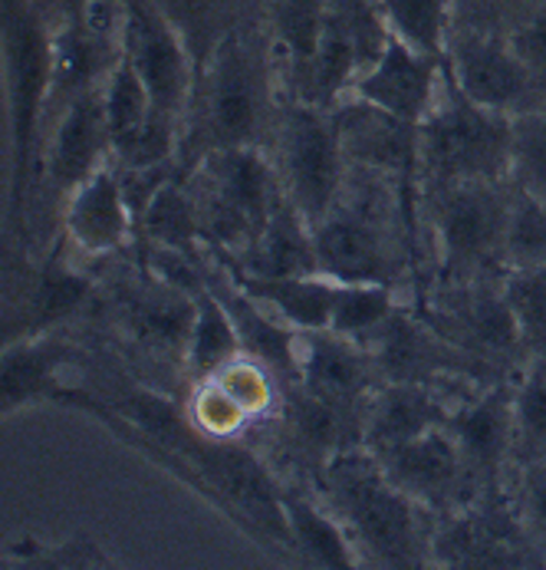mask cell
Returning <instances> with one entry per match:
<instances>
[{
	"label": "cell",
	"mask_w": 546,
	"mask_h": 570,
	"mask_svg": "<svg viewBox=\"0 0 546 570\" xmlns=\"http://www.w3.org/2000/svg\"><path fill=\"white\" fill-rule=\"evenodd\" d=\"M369 353L332 330H300L297 380L316 400L336 409L353 406L369 390Z\"/></svg>",
	"instance_id": "e0dca14e"
},
{
	"label": "cell",
	"mask_w": 546,
	"mask_h": 570,
	"mask_svg": "<svg viewBox=\"0 0 546 570\" xmlns=\"http://www.w3.org/2000/svg\"><path fill=\"white\" fill-rule=\"evenodd\" d=\"M198 168L205 178L198 208L211 247L244 254L270 215L287 202L277 165L267 163L257 146H240L205 156Z\"/></svg>",
	"instance_id": "277c9868"
},
{
	"label": "cell",
	"mask_w": 546,
	"mask_h": 570,
	"mask_svg": "<svg viewBox=\"0 0 546 570\" xmlns=\"http://www.w3.org/2000/svg\"><path fill=\"white\" fill-rule=\"evenodd\" d=\"M235 264L244 267L247 274H257V277H307V274H322L319 271V257H316V242H312V225L290 202H284L270 215V222L260 228V235L247 245V250L237 257Z\"/></svg>",
	"instance_id": "44dd1931"
},
{
	"label": "cell",
	"mask_w": 546,
	"mask_h": 570,
	"mask_svg": "<svg viewBox=\"0 0 546 570\" xmlns=\"http://www.w3.org/2000/svg\"><path fill=\"white\" fill-rule=\"evenodd\" d=\"M136 222L142 225V235L149 245L178 247V250H191V254L198 250L201 228H205L198 198L188 195L178 178H171L168 185L158 188Z\"/></svg>",
	"instance_id": "83f0119b"
},
{
	"label": "cell",
	"mask_w": 546,
	"mask_h": 570,
	"mask_svg": "<svg viewBox=\"0 0 546 570\" xmlns=\"http://www.w3.org/2000/svg\"><path fill=\"white\" fill-rule=\"evenodd\" d=\"M109 163H112V132L102 106V86H99L77 96L57 112L50 126V142L43 146V165L50 181L70 195L77 185Z\"/></svg>",
	"instance_id": "7c38bea8"
},
{
	"label": "cell",
	"mask_w": 546,
	"mask_h": 570,
	"mask_svg": "<svg viewBox=\"0 0 546 570\" xmlns=\"http://www.w3.org/2000/svg\"><path fill=\"white\" fill-rule=\"evenodd\" d=\"M102 106H106V119H109V132H112V149L122 146L126 139H132L158 112L149 86L142 82L136 67L122 53L102 82Z\"/></svg>",
	"instance_id": "f1b7e54d"
},
{
	"label": "cell",
	"mask_w": 546,
	"mask_h": 570,
	"mask_svg": "<svg viewBox=\"0 0 546 570\" xmlns=\"http://www.w3.org/2000/svg\"><path fill=\"white\" fill-rule=\"evenodd\" d=\"M546 264V198L517 188L507 215L504 267H540Z\"/></svg>",
	"instance_id": "1f68e13d"
},
{
	"label": "cell",
	"mask_w": 546,
	"mask_h": 570,
	"mask_svg": "<svg viewBox=\"0 0 546 570\" xmlns=\"http://www.w3.org/2000/svg\"><path fill=\"white\" fill-rule=\"evenodd\" d=\"M507 40L534 77H546V0L507 33Z\"/></svg>",
	"instance_id": "f35d334b"
},
{
	"label": "cell",
	"mask_w": 546,
	"mask_h": 570,
	"mask_svg": "<svg viewBox=\"0 0 546 570\" xmlns=\"http://www.w3.org/2000/svg\"><path fill=\"white\" fill-rule=\"evenodd\" d=\"M47 10L57 17V23H67V20H82L86 10L92 7V0H43Z\"/></svg>",
	"instance_id": "b9f144b4"
},
{
	"label": "cell",
	"mask_w": 546,
	"mask_h": 570,
	"mask_svg": "<svg viewBox=\"0 0 546 570\" xmlns=\"http://www.w3.org/2000/svg\"><path fill=\"white\" fill-rule=\"evenodd\" d=\"M132 222L136 212L126 198L119 168L112 163L77 185L63 205L67 242L86 261H99L106 254L122 250L132 238Z\"/></svg>",
	"instance_id": "5bb4252c"
},
{
	"label": "cell",
	"mask_w": 546,
	"mask_h": 570,
	"mask_svg": "<svg viewBox=\"0 0 546 570\" xmlns=\"http://www.w3.org/2000/svg\"><path fill=\"white\" fill-rule=\"evenodd\" d=\"M448 432L455 435L468 472L480 475L484 482H494L510 452L517 449V429H514V393L504 386L484 393L480 400L465 403L448 412Z\"/></svg>",
	"instance_id": "ac0fdd59"
},
{
	"label": "cell",
	"mask_w": 546,
	"mask_h": 570,
	"mask_svg": "<svg viewBox=\"0 0 546 570\" xmlns=\"http://www.w3.org/2000/svg\"><path fill=\"white\" fill-rule=\"evenodd\" d=\"M448 73L470 102L500 116H510L537 80L507 37L470 30H455L448 47Z\"/></svg>",
	"instance_id": "9c48e42d"
},
{
	"label": "cell",
	"mask_w": 546,
	"mask_h": 570,
	"mask_svg": "<svg viewBox=\"0 0 546 570\" xmlns=\"http://www.w3.org/2000/svg\"><path fill=\"white\" fill-rule=\"evenodd\" d=\"M3 57L13 139V202L20 205L33 139L40 129L37 122L40 112H47L53 67V30H47L40 7L27 0H3Z\"/></svg>",
	"instance_id": "8992f818"
},
{
	"label": "cell",
	"mask_w": 546,
	"mask_h": 570,
	"mask_svg": "<svg viewBox=\"0 0 546 570\" xmlns=\"http://www.w3.org/2000/svg\"><path fill=\"white\" fill-rule=\"evenodd\" d=\"M329 501L356 548L383 568H418L421 534L415 501L395 489L376 455L339 452L326 465Z\"/></svg>",
	"instance_id": "7a4b0ae2"
},
{
	"label": "cell",
	"mask_w": 546,
	"mask_h": 570,
	"mask_svg": "<svg viewBox=\"0 0 546 570\" xmlns=\"http://www.w3.org/2000/svg\"><path fill=\"white\" fill-rule=\"evenodd\" d=\"M504 294L520 326L524 350L534 360H546V264L507 271Z\"/></svg>",
	"instance_id": "d6a6232c"
},
{
	"label": "cell",
	"mask_w": 546,
	"mask_h": 570,
	"mask_svg": "<svg viewBox=\"0 0 546 570\" xmlns=\"http://www.w3.org/2000/svg\"><path fill=\"white\" fill-rule=\"evenodd\" d=\"M92 284L73 271L70 264L63 261H47L40 271H37V281H33V294H30V326L37 333H47L57 324L70 321L79 307L86 304Z\"/></svg>",
	"instance_id": "f546056e"
},
{
	"label": "cell",
	"mask_w": 546,
	"mask_h": 570,
	"mask_svg": "<svg viewBox=\"0 0 546 570\" xmlns=\"http://www.w3.org/2000/svg\"><path fill=\"white\" fill-rule=\"evenodd\" d=\"M435 195V238L441 271L455 281H477L480 274L504 267L510 195H504L490 178L441 185Z\"/></svg>",
	"instance_id": "52a82bcc"
},
{
	"label": "cell",
	"mask_w": 546,
	"mask_h": 570,
	"mask_svg": "<svg viewBox=\"0 0 546 570\" xmlns=\"http://www.w3.org/2000/svg\"><path fill=\"white\" fill-rule=\"evenodd\" d=\"M277 146L284 195L316 228L339 205L346 181V153L336 116L326 106L297 99L277 126Z\"/></svg>",
	"instance_id": "5b68a950"
},
{
	"label": "cell",
	"mask_w": 546,
	"mask_h": 570,
	"mask_svg": "<svg viewBox=\"0 0 546 570\" xmlns=\"http://www.w3.org/2000/svg\"><path fill=\"white\" fill-rule=\"evenodd\" d=\"M376 459L391 485L405 491L415 504H448L458 498V485L468 475V462L448 425H435Z\"/></svg>",
	"instance_id": "9a60e30c"
},
{
	"label": "cell",
	"mask_w": 546,
	"mask_h": 570,
	"mask_svg": "<svg viewBox=\"0 0 546 570\" xmlns=\"http://www.w3.org/2000/svg\"><path fill=\"white\" fill-rule=\"evenodd\" d=\"M165 7V13L175 20V27L181 30V37L188 40L198 70L201 63L211 57V50L218 47V40L228 33L225 30V0H158Z\"/></svg>",
	"instance_id": "e575fe53"
},
{
	"label": "cell",
	"mask_w": 546,
	"mask_h": 570,
	"mask_svg": "<svg viewBox=\"0 0 546 570\" xmlns=\"http://www.w3.org/2000/svg\"><path fill=\"white\" fill-rule=\"evenodd\" d=\"M391 314H395V301L389 284H339L329 330L363 346Z\"/></svg>",
	"instance_id": "4dcf8cb0"
},
{
	"label": "cell",
	"mask_w": 546,
	"mask_h": 570,
	"mask_svg": "<svg viewBox=\"0 0 546 570\" xmlns=\"http://www.w3.org/2000/svg\"><path fill=\"white\" fill-rule=\"evenodd\" d=\"M445 422L448 409L435 400V393L425 383H389L369 406L366 442L373 455H386Z\"/></svg>",
	"instance_id": "7402d4cb"
},
{
	"label": "cell",
	"mask_w": 546,
	"mask_h": 570,
	"mask_svg": "<svg viewBox=\"0 0 546 570\" xmlns=\"http://www.w3.org/2000/svg\"><path fill=\"white\" fill-rule=\"evenodd\" d=\"M544 0H451L455 30L500 33L507 37L524 17H530Z\"/></svg>",
	"instance_id": "8d00e7d4"
},
{
	"label": "cell",
	"mask_w": 546,
	"mask_h": 570,
	"mask_svg": "<svg viewBox=\"0 0 546 570\" xmlns=\"http://www.w3.org/2000/svg\"><path fill=\"white\" fill-rule=\"evenodd\" d=\"M195 314H198V307H195L191 294L156 277V287L136 294L129 301L126 324L142 346H149L156 353H168L175 360H185L191 330H195Z\"/></svg>",
	"instance_id": "603a6c76"
},
{
	"label": "cell",
	"mask_w": 546,
	"mask_h": 570,
	"mask_svg": "<svg viewBox=\"0 0 546 570\" xmlns=\"http://www.w3.org/2000/svg\"><path fill=\"white\" fill-rule=\"evenodd\" d=\"M122 57L149 86L158 112L185 122L198 60L158 0H122Z\"/></svg>",
	"instance_id": "ba28073f"
},
{
	"label": "cell",
	"mask_w": 546,
	"mask_h": 570,
	"mask_svg": "<svg viewBox=\"0 0 546 570\" xmlns=\"http://www.w3.org/2000/svg\"><path fill=\"white\" fill-rule=\"evenodd\" d=\"M270 106V73L250 43L237 33H225L211 57L201 63L198 82L185 112L181 129L191 142L181 146V156L195 149V165L211 153L257 146Z\"/></svg>",
	"instance_id": "6da1fadb"
},
{
	"label": "cell",
	"mask_w": 546,
	"mask_h": 570,
	"mask_svg": "<svg viewBox=\"0 0 546 570\" xmlns=\"http://www.w3.org/2000/svg\"><path fill=\"white\" fill-rule=\"evenodd\" d=\"M349 99L336 109L339 142L346 163L359 165L376 175H391L411 185L415 168L421 165L418 156V122L398 119L386 109L346 92Z\"/></svg>",
	"instance_id": "30bf717a"
},
{
	"label": "cell",
	"mask_w": 546,
	"mask_h": 570,
	"mask_svg": "<svg viewBox=\"0 0 546 570\" xmlns=\"http://www.w3.org/2000/svg\"><path fill=\"white\" fill-rule=\"evenodd\" d=\"M191 297H195L198 314H195V330H191L185 363H188L195 380H208L211 373H218L225 363H231L235 356L244 353V340L237 333L231 311L215 294L211 281H205Z\"/></svg>",
	"instance_id": "d4e9b609"
},
{
	"label": "cell",
	"mask_w": 546,
	"mask_h": 570,
	"mask_svg": "<svg viewBox=\"0 0 546 570\" xmlns=\"http://www.w3.org/2000/svg\"><path fill=\"white\" fill-rule=\"evenodd\" d=\"M77 360V350L47 333H30L3 350V412L13 415L33 403H73L77 393L60 380L63 370Z\"/></svg>",
	"instance_id": "2e32d148"
},
{
	"label": "cell",
	"mask_w": 546,
	"mask_h": 570,
	"mask_svg": "<svg viewBox=\"0 0 546 570\" xmlns=\"http://www.w3.org/2000/svg\"><path fill=\"white\" fill-rule=\"evenodd\" d=\"M524 518L537 534H546V455L530 462L524 479Z\"/></svg>",
	"instance_id": "60d3db41"
},
{
	"label": "cell",
	"mask_w": 546,
	"mask_h": 570,
	"mask_svg": "<svg viewBox=\"0 0 546 570\" xmlns=\"http://www.w3.org/2000/svg\"><path fill=\"white\" fill-rule=\"evenodd\" d=\"M445 63L411 50L398 37H389L386 50L356 77L349 92L398 119L421 122L445 82Z\"/></svg>",
	"instance_id": "4fadbf2b"
},
{
	"label": "cell",
	"mask_w": 546,
	"mask_h": 570,
	"mask_svg": "<svg viewBox=\"0 0 546 570\" xmlns=\"http://www.w3.org/2000/svg\"><path fill=\"white\" fill-rule=\"evenodd\" d=\"M247 422L250 415L221 390V383H215L211 376L198 380V390L191 400V425L198 432H205L208 439H235Z\"/></svg>",
	"instance_id": "74e56055"
},
{
	"label": "cell",
	"mask_w": 546,
	"mask_h": 570,
	"mask_svg": "<svg viewBox=\"0 0 546 570\" xmlns=\"http://www.w3.org/2000/svg\"><path fill=\"white\" fill-rule=\"evenodd\" d=\"M319 271L339 284H391V250L369 208L339 205L312 228Z\"/></svg>",
	"instance_id": "8fae6325"
},
{
	"label": "cell",
	"mask_w": 546,
	"mask_h": 570,
	"mask_svg": "<svg viewBox=\"0 0 546 570\" xmlns=\"http://www.w3.org/2000/svg\"><path fill=\"white\" fill-rule=\"evenodd\" d=\"M510 116L490 112L455 86L448 63L435 106L418 122V156L435 188L510 171Z\"/></svg>",
	"instance_id": "3957f363"
},
{
	"label": "cell",
	"mask_w": 546,
	"mask_h": 570,
	"mask_svg": "<svg viewBox=\"0 0 546 570\" xmlns=\"http://www.w3.org/2000/svg\"><path fill=\"white\" fill-rule=\"evenodd\" d=\"M438 330L445 336L455 333V343H461L468 356L477 353L487 360H507L524 350V336L504 287L494 291L487 284H470L458 307L438 317Z\"/></svg>",
	"instance_id": "ffe728a7"
},
{
	"label": "cell",
	"mask_w": 546,
	"mask_h": 570,
	"mask_svg": "<svg viewBox=\"0 0 546 570\" xmlns=\"http://www.w3.org/2000/svg\"><path fill=\"white\" fill-rule=\"evenodd\" d=\"M379 10L391 37L431 60H448L455 27L451 0H379Z\"/></svg>",
	"instance_id": "4316f807"
},
{
	"label": "cell",
	"mask_w": 546,
	"mask_h": 570,
	"mask_svg": "<svg viewBox=\"0 0 546 570\" xmlns=\"http://www.w3.org/2000/svg\"><path fill=\"white\" fill-rule=\"evenodd\" d=\"M514 429L517 449L527 462L546 455V360H537L534 373L514 393Z\"/></svg>",
	"instance_id": "d590c367"
},
{
	"label": "cell",
	"mask_w": 546,
	"mask_h": 570,
	"mask_svg": "<svg viewBox=\"0 0 546 570\" xmlns=\"http://www.w3.org/2000/svg\"><path fill=\"white\" fill-rule=\"evenodd\" d=\"M326 23H329V0H274L270 3V33L297 86H304L316 63Z\"/></svg>",
	"instance_id": "484cf974"
},
{
	"label": "cell",
	"mask_w": 546,
	"mask_h": 570,
	"mask_svg": "<svg viewBox=\"0 0 546 570\" xmlns=\"http://www.w3.org/2000/svg\"><path fill=\"white\" fill-rule=\"evenodd\" d=\"M284 511L290 528V548L310 564V568H356V544L346 531V524L332 514H326L310 498L297 491H284Z\"/></svg>",
	"instance_id": "cb8c5ba5"
},
{
	"label": "cell",
	"mask_w": 546,
	"mask_h": 570,
	"mask_svg": "<svg viewBox=\"0 0 546 570\" xmlns=\"http://www.w3.org/2000/svg\"><path fill=\"white\" fill-rule=\"evenodd\" d=\"M211 250L231 267V277H235L237 284L267 314H274L280 324L294 326V330H329L332 304H336V294H339V281H332L326 274H307V277H257V274H247L244 267H237L221 247H211Z\"/></svg>",
	"instance_id": "d6986e66"
},
{
	"label": "cell",
	"mask_w": 546,
	"mask_h": 570,
	"mask_svg": "<svg viewBox=\"0 0 546 570\" xmlns=\"http://www.w3.org/2000/svg\"><path fill=\"white\" fill-rule=\"evenodd\" d=\"M17 561H27L33 568H109V558L86 538H73L67 548H50V551L37 548L33 554Z\"/></svg>",
	"instance_id": "ab89813d"
},
{
	"label": "cell",
	"mask_w": 546,
	"mask_h": 570,
	"mask_svg": "<svg viewBox=\"0 0 546 570\" xmlns=\"http://www.w3.org/2000/svg\"><path fill=\"white\" fill-rule=\"evenodd\" d=\"M510 171L517 188L546 198V116L527 112L510 122Z\"/></svg>",
	"instance_id": "836d02e7"
}]
</instances>
